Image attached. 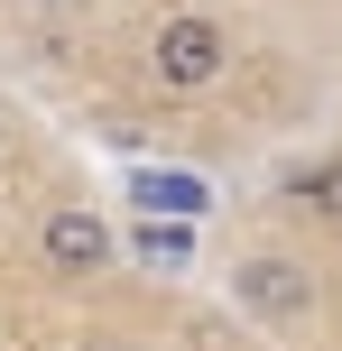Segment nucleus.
I'll list each match as a JSON object with an SVG mask.
<instances>
[{"instance_id": "f257e3e1", "label": "nucleus", "mask_w": 342, "mask_h": 351, "mask_svg": "<svg viewBox=\"0 0 342 351\" xmlns=\"http://www.w3.org/2000/svg\"><path fill=\"white\" fill-rule=\"evenodd\" d=\"M232 305H241V315H259L269 333H306L315 305H324V287H315V268L287 259V250H250V259L232 268Z\"/></svg>"}, {"instance_id": "f03ea898", "label": "nucleus", "mask_w": 342, "mask_h": 351, "mask_svg": "<svg viewBox=\"0 0 342 351\" xmlns=\"http://www.w3.org/2000/svg\"><path fill=\"white\" fill-rule=\"evenodd\" d=\"M232 74V28L204 10H176L158 37H148V84L158 93H213Z\"/></svg>"}, {"instance_id": "7ed1b4c3", "label": "nucleus", "mask_w": 342, "mask_h": 351, "mask_svg": "<svg viewBox=\"0 0 342 351\" xmlns=\"http://www.w3.org/2000/svg\"><path fill=\"white\" fill-rule=\"evenodd\" d=\"M37 259L56 278H102L121 259V231L102 222V204H47L37 213Z\"/></svg>"}, {"instance_id": "20e7f679", "label": "nucleus", "mask_w": 342, "mask_h": 351, "mask_svg": "<svg viewBox=\"0 0 342 351\" xmlns=\"http://www.w3.org/2000/svg\"><path fill=\"white\" fill-rule=\"evenodd\" d=\"M287 194L315 213V222H342V148L315 158V167H287Z\"/></svg>"}, {"instance_id": "39448f33", "label": "nucleus", "mask_w": 342, "mask_h": 351, "mask_svg": "<svg viewBox=\"0 0 342 351\" xmlns=\"http://www.w3.org/2000/svg\"><path fill=\"white\" fill-rule=\"evenodd\" d=\"M19 10H37V19H65V10H84V0H19Z\"/></svg>"}]
</instances>
